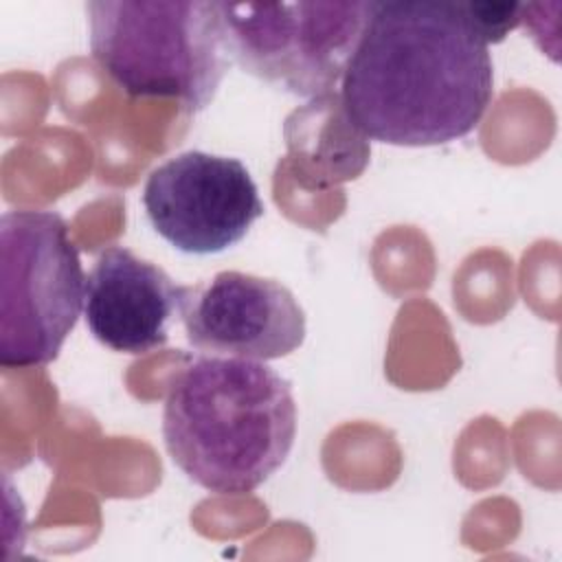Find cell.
Masks as SVG:
<instances>
[{
    "instance_id": "1",
    "label": "cell",
    "mask_w": 562,
    "mask_h": 562,
    "mask_svg": "<svg viewBox=\"0 0 562 562\" xmlns=\"http://www.w3.org/2000/svg\"><path fill=\"white\" fill-rule=\"evenodd\" d=\"M487 46L463 0L373 2L340 79L349 125L404 147L470 134L494 94Z\"/></svg>"
},
{
    "instance_id": "2",
    "label": "cell",
    "mask_w": 562,
    "mask_h": 562,
    "mask_svg": "<svg viewBox=\"0 0 562 562\" xmlns=\"http://www.w3.org/2000/svg\"><path fill=\"white\" fill-rule=\"evenodd\" d=\"M296 435L290 382L261 360L200 356L169 382L162 437L171 461L220 496L255 492Z\"/></svg>"
},
{
    "instance_id": "3",
    "label": "cell",
    "mask_w": 562,
    "mask_h": 562,
    "mask_svg": "<svg viewBox=\"0 0 562 562\" xmlns=\"http://www.w3.org/2000/svg\"><path fill=\"white\" fill-rule=\"evenodd\" d=\"M90 50L130 97L176 99L204 110L228 68L215 2L94 0Z\"/></svg>"
},
{
    "instance_id": "4",
    "label": "cell",
    "mask_w": 562,
    "mask_h": 562,
    "mask_svg": "<svg viewBox=\"0 0 562 562\" xmlns=\"http://www.w3.org/2000/svg\"><path fill=\"white\" fill-rule=\"evenodd\" d=\"M86 274L66 220L15 209L0 220V364L53 362L83 310Z\"/></svg>"
},
{
    "instance_id": "5",
    "label": "cell",
    "mask_w": 562,
    "mask_h": 562,
    "mask_svg": "<svg viewBox=\"0 0 562 562\" xmlns=\"http://www.w3.org/2000/svg\"><path fill=\"white\" fill-rule=\"evenodd\" d=\"M228 61L299 97H323L342 79L373 2H215Z\"/></svg>"
},
{
    "instance_id": "6",
    "label": "cell",
    "mask_w": 562,
    "mask_h": 562,
    "mask_svg": "<svg viewBox=\"0 0 562 562\" xmlns=\"http://www.w3.org/2000/svg\"><path fill=\"white\" fill-rule=\"evenodd\" d=\"M143 206L154 231L187 255L235 246L263 215L246 165L198 149L165 160L147 176Z\"/></svg>"
},
{
    "instance_id": "7",
    "label": "cell",
    "mask_w": 562,
    "mask_h": 562,
    "mask_svg": "<svg viewBox=\"0 0 562 562\" xmlns=\"http://www.w3.org/2000/svg\"><path fill=\"white\" fill-rule=\"evenodd\" d=\"M187 338L213 356L277 360L305 340V312L277 279L224 270L187 285L180 307Z\"/></svg>"
},
{
    "instance_id": "8",
    "label": "cell",
    "mask_w": 562,
    "mask_h": 562,
    "mask_svg": "<svg viewBox=\"0 0 562 562\" xmlns=\"http://www.w3.org/2000/svg\"><path fill=\"white\" fill-rule=\"evenodd\" d=\"M187 285L125 246H108L83 285V316L92 336L121 353H149L169 338Z\"/></svg>"
},
{
    "instance_id": "9",
    "label": "cell",
    "mask_w": 562,
    "mask_h": 562,
    "mask_svg": "<svg viewBox=\"0 0 562 562\" xmlns=\"http://www.w3.org/2000/svg\"><path fill=\"white\" fill-rule=\"evenodd\" d=\"M474 24L487 44L501 42L522 22V4L516 2H474L468 0Z\"/></svg>"
}]
</instances>
